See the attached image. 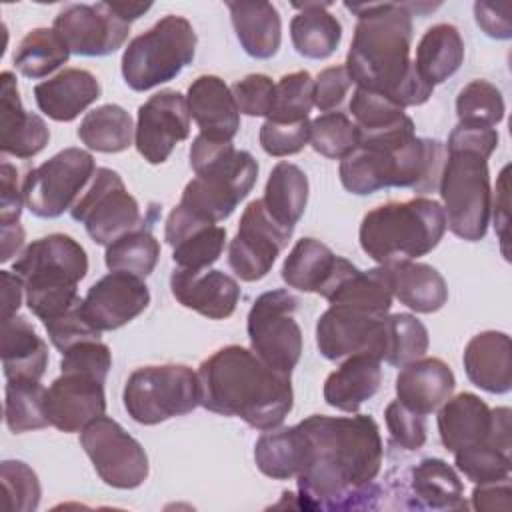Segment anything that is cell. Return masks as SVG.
<instances>
[{
	"instance_id": "1",
	"label": "cell",
	"mask_w": 512,
	"mask_h": 512,
	"mask_svg": "<svg viewBox=\"0 0 512 512\" xmlns=\"http://www.w3.org/2000/svg\"><path fill=\"white\" fill-rule=\"evenodd\" d=\"M308 458L296 476L298 496L312 510L376 508L382 488L374 482L382 466L380 428L372 416L312 414L298 422Z\"/></svg>"
},
{
	"instance_id": "2",
	"label": "cell",
	"mask_w": 512,
	"mask_h": 512,
	"mask_svg": "<svg viewBox=\"0 0 512 512\" xmlns=\"http://www.w3.org/2000/svg\"><path fill=\"white\" fill-rule=\"evenodd\" d=\"M358 22L346 56V72L356 84L400 108L420 106L432 96V86L420 78L410 60L412 14L404 2L344 4Z\"/></svg>"
},
{
	"instance_id": "3",
	"label": "cell",
	"mask_w": 512,
	"mask_h": 512,
	"mask_svg": "<svg viewBox=\"0 0 512 512\" xmlns=\"http://www.w3.org/2000/svg\"><path fill=\"white\" fill-rule=\"evenodd\" d=\"M200 404L236 416L256 430L278 428L294 404L290 374L274 370L252 350L224 346L198 368Z\"/></svg>"
},
{
	"instance_id": "4",
	"label": "cell",
	"mask_w": 512,
	"mask_h": 512,
	"mask_svg": "<svg viewBox=\"0 0 512 512\" xmlns=\"http://www.w3.org/2000/svg\"><path fill=\"white\" fill-rule=\"evenodd\" d=\"M190 166L196 178L186 184L178 206L210 224L226 220L258 178V162L250 152L204 134L190 146Z\"/></svg>"
},
{
	"instance_id": "5",
	"label": "cell",
	"mask_w": 512,
	"mask_h": 512,
	"mask_svg": "<svg viewBox=\"0 0 512 512\" xmlns=\"http://www.w3.org/2000/svg\"><path fill=\"white\" fill-rule=\"evenodd\" d=\"M22 280L26 304L42 322L58 318L84 298L78 282L88 272L86 250L68 234H48L28 244L12 264Z\"/></svg>"
},
{
	"instance_id": "6",
	"label": "cell",
	"mask_w": 512,
	"mask_h": 512,
	"mask_svg": "<svg viewBox=\"0 0 512 512\" xmlns=\"http://www.w3.org/2000/svg\"><path fill=\"white\" fill-rule=\"evenodd\" d=\"M446 232L442 204L430 198L388 202L370 210L360 224L362 250L380 266L432 252Z\"/></svg>"
},
{
	"instance_id": "7",
	"label": "cell",
	"mask_w": 512,
	"mask_h": 512,
	"mask_svg": "<svg viewBox=\"0 0 512 512\" xmlns=\"http://www.w3.org/2000/svg\"><path fill=\"white\" fill-rule=\"evenodd\" d=\"M196 52V32L184 16L168 14L136 36L122 54V76L136 92L174 80Z\"/></svg>"
},
{
	"instance_id": "8",
	"label": "cell",
	"mask_w": 512,
	"mask_h": 512,
	"mask_svg": "<svg viewBox=\"0 0 512 512\" xmlns=\"http://www.w3.org/2000/svg\"><path fill=\"white\" fill-rule=\"evenodd\" d=\"M438 190L446 228L462 240H482L492 210L488 160L468 150H446Z\"/></svg>"
},
{
	"instance_id": "9",
	"label": "cell",
	"mask_w": 512,
	"mask_h": 512,
	"mask_svg": "<svg viewBox=\"0 0 512 512\" xmlns=\"http://www.w3.org/2000/svg\"><path fill=\"white\" fill-rule=\"evenodd\" d=\"M122 400L134 422L160 424L184 416L200 404V378L184 364L144 366L128 376Z\"/></svg>"
},
{
	"instance_id": "10",
	"label": "cell",
	"mask_w": 512,
	"mask_h": 512,
	"mask_svg": "<svg viewBox=\"0 0 512 512\" xmlns=\"http://www.w3.org/2000/svg\"><path fill=\"white\" fill-rule=\"evenodd\" d=\"M94 172L96 164L90 152L64 148L26 174L24 204L38 218H58L76 204Z\"/></svg>"
},
{
	"instance_id": "11",
	"label": "cell",
	"mask_w": 512,
	"mask_h": 512,
	"mask_svg": "<svg viewBox=\"0 0 512 512\" xmlns=\"http://www.w3.org/2000/svg\"><path fill=\"white\" fill-rule=\"evenodd\" d=\"M296 296L284 288L260 294L248 312L252 352L274 370L290 374L302 354V330L294 318Z\"/></svg>"
},
{
	"instance_id": "12",
	"label": "cell",
	"mask_w": 512,
	"mask_h": 512,
	"mask_svg": "<svg viewBox=\"0 0 512 512\" xmlns=\"http://www.w3.org/2000/svg\"><path fill=\"white\" fill-rule=\"evenodd\" d=\"M70 214L102 246L144 224L136 198L126 190L120 174L110 168H96L90 184L70 208Z\"/></svg>"
},
{
	"instance_id": "13",
	"label": "cell",
	"mask_w": 512,
	"mask_h": 512,
	"mask_svg": "<svg viewBox=\"0 0 512 512\" xmlns=\"http://www.w3.org/2000/svg\"><path fill=\"white\" fill-rule=\"evenodd\" d=\"M80 444L104 484L132 490L148 478V456L142 444L116 420L104 414L94 418L80 430Z\"/></svg>"
},
{
	"instance_id": "14",
	"label": "cell",
	"mask_w": 512,
	"mask_h": 512,
	"mask_svg": "<svg viewBox=\"0 0 512 512\" xmlns=\"http://www.w3.org/2000/svg\"><path fill=\"white\" fill-rule=\"evenodd\" d=\"M294 228L282 226L266 210L262 198L252 200L240 218L236 236L228 246V264L244 282L264 278L278 254L288 246Z\"/></svg>"
},
{
	"instance_id": "15",
	"label": "cell",
	"mask_w": 512,
	"mask_h": 512,
	"mask_svg": "<svg viewBox=\"0 0 512 512\" xmlns=\"http://www.w3.org/2000/svg\"><path fill=\"white\" fill-rule=\"evenodd\" d=\"M316 344L320 354L332 362L362 352L384 360L386 314L330 306L318 318Z\"/></svg>"
},
{
	"instance_id": "16",
	"label": "cell",
	"mask_w": 512,
	"mask_h": 512,
	"mask_svg": "<svg viewBox=\"0 0 512 512\" xmlns=\"http://www.w3.org/2000/svg\"><path fill=\"white\" fill-rule=\"evenodd\" d=\"M52 28L66 42L68 50L78 56H108L130 34V24L108 2L68 4L56 14Z\"/></svg>"
},
{
	"instance_id": "17",
	"label": "cell",
	"mask_w": 512,
	"mask_h": 512,
	"mask_svg": "<svg viewBox=\"0 0 512 512\" xmlns=\"http://www.w3.org/2000/svg\"><path fill=\"white\" fill-rule=\"evenodd\" d=\"M190 134V112L186 98L176 90H160L140 108L134 128L138 154L150 164H162L174 146Z\"/></svg>"
},
{
	"instance_id": "18",
	"label": "cell",
	"mask_w": 512,
	"mask_h": 512,
	"mask_svg": "<svg viewBox=\"0 0 512 512\" xmlns=\"http://www.w3.org/2000/svg\"><path fill=\"white\" fill-rule=\"evenodd\" d=\"M150 304V292L144 278L130 272H110L94 282L82 302L88 322L98 330H116Z\"/></svg>"
},
{
	"instance_id": "19",
	"label": "cell",
	"mask_w": 512,
	"mask_h": 512,
	"mask_svg": "<svg viewBox=\"0 0 512 512\" xmlns=\"http://www.w3.org/2000/svg\"><path fill=\"white\" fill-rule=\"evenodd\" d=\"M106 410L104 382L80 374L62 372L46 388V416L50 426L60 432H80L88 422Z\"/></svg>"
},
{
	"instance_id": "20",
	"label": "cell",
	"mask_w": 512,
	"mask_h": 512,
	"mask_svg": "<svg viewBox=\"0 0 512 512\" xmlns=\"http://www.w3.org/2000/svg\"><path fill=\"white\" fill-rule=\"evenodd\" d=\"M164 238L172 246L176 268L202 272L220 258L226 244V228L204 222L176 204L166 218Z\"/></svg>"
},
{
	"instance_id": "21",
	"label": "cell",
	"mask_w": 512,
	"mask_h": 512,
	"mask_svg": "<svg viewBox=\"0 0 512 512\" xmlns=\"http://www.w3.org/2000/svg\"><path fill=\"white\" fill-rule=\"evenodd\" d=\"M320 296L326 298L330 306L388 314L394 298L388 266L358 270L350 260L340 256L336 270Z\"/></svg>"
},
{
	"instance_id": "22",
	"label": "cell",
	"mask_w": 512,
	"mask_h": 512,
	"mask_svg": "<svg viewBox=\"0 0 512 512\" xmlns=\"http://www.w3.org/2000/svg\"><path fill=\"white\" fill-rule=\"evenodd\" d=\"M172 296L184 306L210 320L232 316L240 300L238 282L222 270L188 272L174 268L170 276Z\"/></svg>"
},
{
	"instance_id": "23",
	"label": "cell",
	"mask_w": 512,
	"mask_h": 512,
	"mask_svg": "<svg viewBox=\"0 0 512 512\" xmlns=\"http://www.w3.org/2000/svg\"><path fill=\"white\" fill-rule=\"evenodd\" d=\"M188 112L200 134L220 142H232L240 128V110L226 82L214 74L198 76L186 94Z\"/></svg>"
},
{
	"instance_id": "24",
	"label": "cell",
	"mask_w": 512,
	"mask_h": 512,
	"mask_svg": "<svg viewBox=\"0 0 512 512\" xmlns=\"http://www.w3.org/2000/svg\"><path fill=\"white\" fill-rule=\"evenodd\" d=\"M2 112H0V148L4 154L28 160L44 150L50 140L46 122L22 108L18 84L12 72H2Z\"/></svg>"
},
{
	"instance_id": "25",
	"label": "cell",
	"mask_w": 512,
	"mask_h": 512,
	"mask_svg": "<svg viewBox=\"0 0 512 512\" xmlns=\"http://www.w3.org/2000/svg\"><path fill=\"white\" fill-rule=\"evenodd\" d=\"M456 378L450 366L440 358H418L396 376L398 400L422 416L440 408L454 392Z\"/></svg>"
},
{
	"instance_id": "26",
	"label": "cell",
	"mask_w": 512,
	"mask_h": 512,
	"mask_svg": "<svg viewBox=\"0 0 512 512\" xmlns=\"http://www.w3.org/2000/svg\"><path fill=\"white\" fill-rule=\"evenodd\" d=\"M102 94L96 76L84 68H64L56 76L34 86V98L48 118L70 122Z\"/></svg>"
},
{
	"instance_id": "27",
	"label": "cell",
	"mask_w": 512,
	"mask_h": 512,
	"mask_svg": "<svg viewBox=\"0 0 512 512\" xmlns=\"http://www.w3.org/2000/svg\"><path fill=\"white\" fill-rule=\"evenodd\" d=\"M462 360L474 386L490 394H506L512 388V344L508 334L496 330L476 334L466 344Z\"/></svg>"
},
{
	"instance_id": "28",
	"label": "cell",
	"mask_w": 512,
	"mask_h": 512,
	"mask_svg": "<svg viewBox=\"0 0 512 512\" xmlns=\"http://www.w3.org/2000/svg\"><path fill=\"white\" fill-rule=\"evenodd\" d=\"M438 432L446 450L452 454L460 448L488 442L492 430V410L488 404L472 394L462 392L450 396L438 412Z\"/></svg>"
},
{
	"instance_id": "29",
	"label": "cell",
	"mask_w": 512,
	"mask_h": 512,
	"mask_svg": "<svg viewBox=\"0 0 512 512\" xmlns=\"http://www.w3.org/2000/svg\"><path fill=\"white\" fill-rule=\"evenodd\" d=\"M380 358L372 354H352L324 382V400L342 412H358L370 400L382 382Z\"/></svg>"
},
{
	"instance_id": "30",
	"label": "cell",
	"mask_w": 512,
	"mask_h": 512,
	"mask_svg": "<svg viewBox=\"0 0 512 512\" xmlns=\"http://www.w3.org/2000/svg\"><path fill=\"white\" fill-rule=\"evenodd\" d=\"M0 356L6 380H40L48 366L46 342L22 316L2 320Z\"/></svg>"
},
{
	"instance_id": "31",
	"label": "cell",
	"mask_w": 512,
	"mask_h": 512,
	"mask_svg": "<svg viewBox=\"0 0 512 512\" xmlns=\"http://www.w3.org/2000/svg\"><path fill=\"white\" fill-rule=\"evenodd\" d=\"M234 32L244 52L256 60L272 58L282 42V22L274 4L264 0L228 2Z\"/></svg>"
},
{
	"instance_id": "32",
	"label": "cell",
	"mask_w": 512,
	"mask_h": 512,
	"mask_svg": "<svg viewBox=\"0 0 512 512\" xmlns=\"http://www.w3.org/2000/svg\"><path fill=\"white\" fill-rule=\"evenodd\" d=\"M298 14L290 22V38L296 52L310 60L332 56L342 40V26L328 12L330 2H294Z\"/></svg>"
},
{
	"instance_id": "33",
	"label": "cell",
	"mask_w": 512,
	"mask_h": 512,
	"mask_svg": "<svg viewBox=\"0 0 512 512\" xmlns=\"http://www.w3.org/2000/svg\"><path fill=\"white\" fill-rule=\"evenodd\" d=\"M392 294L400 304L420 314L440 310L448 300V286L442 274L424 262L404 260L388 264Z\"/></svg>"
},
{
	"instance_id": "34",
	"label": "cell",
	"mask_w": 512,
	"mask_h": 512,
	"mask_svg": "<svg viewBox=\"0 0 512 512\" xmlns=\"http://www.w3.org/2000/svg\"><path fill=\"white\" fill-rule=\"evenodd\" d=\"M464 62V40L456 26L452 24H434L424 32L416 48V72L432 88L442 84Z\"/></svg>"
},
{
	"instance_id": "35",
	"label": "cell",
	"mask_w": 512,
	"mask_h": 512,
	"mask_svg": "<svg viewBox=\"0 0 512 512\" xmlns=\"http://www.w3.org/2000/svg\"><path fill=\"white\" fill-rule=\"evenodd\" d=\"M306 458V436L298 424L282 430H264L254 446L258 470L274 480L296 478L304 470Z\"/></svg>"
},
{
	"instance_id": "36",
	"label": "cell",
	"mask_w": 512,
	"mask_h": 512,
	"mask_svg": "<svg viewBox=\"0 0 512 512\" xmlns=\"http://www.w3.org/2000/svg\"><path fill=\"white\" fill-rule=\"evenodd\" d=\"M416 508L464 510V488L456 470L440 458H424L410 472Z\"/></svg>"
},
{
	"instance_id": "37",
	"label": "cell",
	"mask_w": 512,
	"mask_h": 512,
	"mask_svg": "<svg viewBox=\"0 0 512 512\" xmlns=\"http://www.w3.org/2000/svg\"><path fill=\"white\" fill-rule=\"evenodd\" d=\"M338 258L316 238H302L294 244L282 266V280L300 292H316L332 278Z\"/></svg>"
},
{
	"instance_id": "38",
	"label": "cell",
	"mask_w": 512,
	"mask_h": 512,
	"mask_svg": "<svg viewBox=\"0 0 512 512\" xmlns=\"http://www.w3.org/2000/svg\"><path fill=\"white\" fill-rule=\"evenodd\" d=\"M262 202L276 222L294 228L306 210L308 176L292 162H278L268 176Z\"/></svg>"
},
{
	"instance_id": "39",
	"label": "cell",
	"mask_w": 512,
	"mask_h": 512,
	"mask_svg": "<svg viewBox=\"0 0 512 512\" xmlns=\"http://www.w3.org/2000/svg\"><path fill=\"white\" fill-rule=\"evenodd\" d=\"M134 128L136 126H132V116L122 106L104 104L90 110L82 118L78 126V138L90 150L116 154L132 144Z\"/></svg>"
},
{
	"instance_id": "40",
	"label": "cell",
	"mask_w": 512,
	"mask_h": 512,
	"mask_svg": "<svg viewBox=\"0 0 512 512\" xmlns=\"http://www.w3.org/2000/svg\"><path fill=\"white\" fill-rule=\"evenodd\" d=\"M70 50L54 28H34L18 44L14 66L26 78H44L68 62Z\"/></svg>"
},
{
	"instance_id": "41",
	"label": "cell",
	"mask_w": 512,
	"mask_h": 512,
	"mask_svg": "<svg viewBox=\"0 0 512 512\" xmlns=\"http://www.w3.org/2000/svg\"><path fill=\"white\" fill-rule=\"evenodd\" d=\"M4 420L14 434L50 426L46 416V388L40 380H8Z\"/></svg>"
},
{
	"instance_id": "42",
	"label": "cell",
	"mask_w": 512,
	"mask_h": 512,
	"mask_svg": "<svg viewBox=\"0 0 512 512\" xmlns=\"http://www.w3.org/2000/svg\"><path fill=\"white\" fill-rule=\"evenodd\" d=\"M160 258V242L154 234L140 226L126 232L106 246L104 262L110 272H130L140 278H146Z\"/></svg>"
},
{
	"instance_id": "43",
	"label": "cell",
	"mask_w": 512,
	"mask_h": 512,
	"mask_svg": "<svg viewBox=\"0 0 512 512\" xmlns=\"http://www.w3.org/2000/svg\"><path fill=\"white\" fill-rule=\"evenodd\" d=\"M428 330L412 314H386V354L384 360L390 366L402 368L428 350Z\"/></svg>"
},
{
	"instance_id": "44",
	"label": "cell",
	"mask_w": 512,
	"mask_h": 512,
	"mask_svg": "<svg viewBox=\"0 0 512 512\" xmlns=\"http://www.w3.org/2000/svg\"><path fill=\"white\" fill-rule=\"evenodd\" d=\"M312 148L332 160H342L360 144V128L344 112H326L310 122Z\"/></svg>"
},
{
	"instance_id": "45",
	"label": "cell",
	"mask_w": 512,
	"mask_h": 512,
	"mask_svg": "<svg viewBox=\"0 0 512 512\" xmlns=\"http://www.w3.org/2000/svg\"><path fill=\"white\" fill-rule=\"evenodd\" d=\"M502 92L488 80L468 82L456 98V114L462 124L494 128L504 118Z\"/></svg>"
},
{
	"instance_id": "46",
	"label": "cell",
	"mask_w": 512,
	"mask_h": 512,
	"mask_svg": "<svg viewBox=\"0 0 512 512\" xmlns=\"http://www.w3.org/2000/svg\"><path fill=\"white\" fill-rule=\"evenodd\" d=\"M314 106V80L306 70L284 74L276 82L274 106L266 120L298 122L308 118Z\"/></svg>"
},
{
	"instance_id": "47",
	"label": "cell",
	"mask_w": 512,
	"mask_h": 512,
	"mask_svg": "<svg viewBox=\"0 0 512 512\" xmlns=\"http://www.w3.org/2000/svg\"><path fill=\"white\" fill-rule=\"evenodd\" d=\"M454 464L474 484L510 480V454L498 450L488 442L456 450Z\"/></svg>"
},
{
	"instance_id": "48",
	"label": "cell",
	"mask_w": 512,
	"mask_h": 512,
	"mask_svg": "<svg viewBox=\"0 0 512 512\" xmlns=\"http://www.w3.org/2000/svg\"><path fill=\"white\" fill-rule=\"evenodd\" d=\"M352 118L356 120V126L360 132H378L386 130L390 126H396L406 114L404 108L394 104L392 100L384 98L382 94L356 88L350 104H348Z\"/></svg>"
},
{
	"instance_id": "49",
	"label": "cell",
	"mask_w": 512,
	"mask_h": 512,
	"mask_svg": "<svg viewBox=\"0 0 512 512\" xmlns=\"http://www.w3.org/2000/svg\"><path fill=\"white\" fill-rule=\"evenodd\" d=\"M10 510L32 512L40 504V482L36 472L22 460H4L0 466Z\"/></svg>"
},
{
	"instance_id": "50",
	"label": "cell",
	"mask_w": 512,
	"mask_h": 512,
	"mask_svg": "<svg viewBox=\"0 0 512 512\" xmlns=\"http://www.w3.org/2000/svg\"><path fill=\"white\" fill-rule=\"evenodd\" d=\"M310 142V120L274 122L266 120L260 126V146L270 156H292Z\"/></svg>"
},
{
	"instance_id": "51",
	"label": "cell",
	"mask_w": 512,
	"mask_h": 512,
	"mask_svg": "<svg viewBox=\"0 0 512 512\" xmlns=\"http://www.w3.org/2000/svg\"><path fill=\"white\" fill-rule=\"evenodd\" d=\"M112 368V354L106 344L100 340H84L76 346L62 352L60 370L62 372H80L94 376L106 382V376Z\"/></svg>"
},
{
	"instance_id": "52",
	"label": "cell",
	"mask_w": 512,
	"mask_h": 512,
	"mask_svg": "<svg viewBox=\"0 0 512 512\" xmlns=\"http://www.w3.org/2000/svg\"><path fill=\"white\" fill-rule=\"evenodd\" d=\"M82 302L76 304L74 308H70L68 312L60 314L58 318L42 322L48 336H50V342L60 352H66L68 348H72V346H76L78 342H84V340H100L102 332H98L88 322V318L84 314V308H82Z\"/></svg>"
},
{
	"instance_id": "53",
	"label": "cell",
	"mask_w": 512,
	"mask_h": 512,
	"mask_svg": "<svg viewBox=\"0 0 512 512\" xmlns=\"http://www.w3.org/2000/svg\"><path fill=\"white\" fill-rule=\"evenodd\" d=\"M384 420L392 442L406 450H418L426 442V418L394 400L384 410Z\"/></svg>"
},
{
	"instance_id": "54",
	"label": "cell",
	"mask_w": 512,
	"mask_h": 512,
	"mask_svg": "<svg viewBox=\"0 0 512 512\" xmlns=\"http://www.w3.org/2000/svg\"><path fill=\"white\" fill-rule=\"evenodd\" d=\"M232 96L240 114L246 116H264L268 118L274 106L276 84L266 74H248L238 80L232 88Z\"/></svg>"
},
{
	"instance_id": "55",
	"label": "cell",
	"mask_w": 512,
	"mask_h": 512,
	"mask_svg": "<svg viewBox=\"0 0 512 512\" xmlns=\"http://www.w3.org/2000/svg\"><path fill=\"white\" fill-rule=\"evenodd\" d=\"M352 80L346 72V66L324 68L314 80V106L320 112H334L342 106Z\"/></svg>"
},
{
	"instance_id": "56",
	"label": "cell",
	"mask_w": 512,
	"mask_h": 512,
	"mask_svg": "<svg viewBox=\"0 0 512 512\" xmlns=\"http://www.w3.org/2000/svg\"><path fill=\"white\" fill-rule=\"evenodd\" d=\"M498 140L500 138H498L496 128L458 122L448 136V144H444V146H446V150L476 152L488 160L490 154L496 150Z\"/></svg>"
},
{
	"instance_id": "57",
	"label": "cell",
	"mask_w": 512,
	"mask_h": 512,
	"mask_svg": "<svg viewBox=\"0 0 512 512\" xmlns=\"http://www.w3.org/2000/svg\"><path fill=\"white\" fill-rule=\"evenodd\" d=\"M24 194L18 186V170L10 162L0 168V226L18 224L22 214Z\"/></svg>"
},
{
	"instance_id": "58",
	"label": "cell",
	"mask_w": 512,
	"mask_h": 512,
	"mask_svg": "<svg viewBox=\"0 0 512 512\" xmlns=\"http://www.w3.org/2000/svg\"><path fill=\"white\" fill-rule=\"evenodd\" d=\"M510 4H492V2H476L474 16L476 24L484 30L486 36L508 40L512 36V22H510Z\"/></svg>"
},
{
	"instance_id": "59",
	"label": "cell",
	"mask_w": 512,
	"mask_h": 512,
	"mask_svg": "<svg viewBox=\"0 0 512 512\" xmlns=\"http://www.w3.org/2000/svg\"><path fill=\"white\" fill-rule=\"evenodd\" d=\"M512 490L510 482H490V484H476L472 490V506L482 512H494V510H510L512 506Z\"/></svg>"
},
{
	"instance_id": "60",
	"label": "cell",
	"mask_w": 512,
	"mask_h": 512,
	"mask_svg": "<svg viewBox=\"0 0 512 512\" xmlns=\"http://www.w3.org/2000/svg\"><path fill=\"white\" fill-rule=\"evenodd\" d=\"M508 170H510V166H504L502 172H500V178H498V184H496L494 206H492L494 208V228H496V234L500 236L504 256L508 254L506 252V242H508V216H510V210H508Z\"/></svg>"
},
{
	"instance_id": "61",
	"label": "cell",
	"mask_w": 512,
	"mask_h": 512,
	"mask_svg": "<svg viewBox=\"0 0 512 512\" xmlns=\"http://www.w3.org/2000/svg\"><path fill=\"white\" fill-rule=\"evenodd\" d=\"M0 280H2V320H6L16 316V310L22 304L24 284L16 274L8 270L0 272Z\"/></svg>"
},
{
	"instance_id": "62",
	"label": "cell",
	"mask_w": 512,
	"mask_h": 512,
	"mask_svg": "<svg viewBox=\"0 0 512 512\" xmlns=\"http://www.w3.org/2000/svg\"><path fill=\"white\" fill-rule=\"evenodd\" d=\"M488 444L496 446L498 450L510 454L512 442H510V408H494L492 410V430Z\"/></svg>"
},
{
	"instance_id": "63",
	"label": "cell",
	"mask_w": 512,
	"mask_h": 512,
	"mask_svg": "<svg viewBox=\"0 0 512 512\" xmlns=\"http://www.w3.org/2000/svg\"><path fill=\"white\" fill-rule=\"evenodd\" d=\"M0 238H2V254L0 260L6 262L10 260L20 246L24 244V228L18 224H10V226H0Z\"/></svg>"
},
{
	"instance_id": "64",
	"label": "cell",
	"mask_w": 512,
	"mask_h": 512,
	"mask_svg": "<svg viewBox=\"0 0 512 512\" xmlns=\"http://www.w3.org/2000/svg\"><path fill=\"white\" fill-rule=\"evenodd\" d=\"M108 6L128 24L152 8L150 2H108Z\"/></svg>"
}]
</instances>
